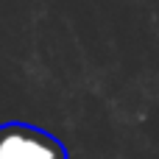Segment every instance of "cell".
<instances>
[{"instance_id": "obj_1", "label": "cell", "mask_w": 159, "mask_h": 159, "mask_svg": "<svg viewBox=\"0 0 159 159\" xmlns=\"http://www.w3.org/2000/svg\"><path fill=\"white\" fill-rule=\"evenodd\" d=\"M0 159H67V148L45 129L31 123L0 126Z\"/></svg>"}]
</instances>
